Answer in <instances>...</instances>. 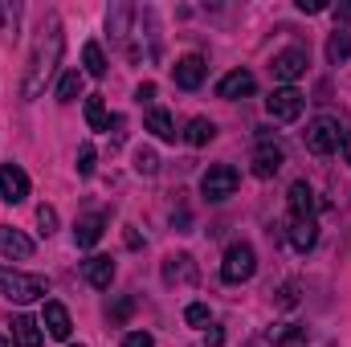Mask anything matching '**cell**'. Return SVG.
<instances>
[{"instance_id":"obj_1","label":"cell","mask_w":351,"mask_h":347,"mask_svg":"<svg viewBox=\"0 0 351 347\" xmlns=\"http://www.w3.org/2000/svg\"><path fill=\"white\" fill-rule=\"evenodd\" d=\"M62 49H66L62 21H58V16H49V21L41 25V37H37V45H33V58H29V74H25V82H21V98H25V102L41 98V90L49 86V78L58 74Z\"/></svg>"},{"instance_id":"obj_2","label":"cell","mask_w":351,"mask_h":347,"mask_svg":"<svg viewBox=\"0 0 351 347\" xmlns=\"http://www.w3.org/2000/svg\"><path fill=\"white\" fill-rule=\"evenodd\" d=\"M45 290H49V282L41 274H25V270H12L0 261V294L8 302H37Z\"/></svg>"},{"instance_id":"obj_3","label":"cell","mask_w":351,"mask_h":347,"mask_svg":"<svg viewBox=\"0 0 351 347\" xmlns=\"http://www.w3.org/2000/svg\"><path fill=\"white\" fill-rule=\"evenodd\" d=\"M302 139H306V152H315V156H331V152L343 147V131H339V123L331 115L311 119L306 131H302Z\"/></svg>"},{"instance_id":"obj_4","label":"cell","mask_w":351,"mask_h":347,"mask_svg":"<svg viewBox=\"0 0 351 347\" xmlns=\"http://www.w3.org/2000/svg\"><path fill=\"white\" fill-rule=\"evenodd\" d=\"M254 270H258V254H254V246H250V241H233V246L225 250L221 278H225L229 286H241V282H250V278H254Z\"/></svg>"},{"instance_id":"obj_5","label":"cell","mask_w":351,"mask_h":347,"mask_svg":"<svg viewBox=\"0 0 351 347\" xmlns=\"http://www.w3.org/2000/svg\"><path fill=\"white\" fill-rule=\"evenodd\" d=\"M282 164H286V147L269 131H258V143H254V176L258 180H269V176L282 172Z\"/></svg>"},{"instance_id":"obj_6","label":"cell","mask_w":351,"mask_h":347,"mask_svg":"<svg viewBox=\"0 0 351 347\" xmlns=\"http://www.w3.org/2000/svg\"><path fill=\"white\" fill-rule=\"evenodd\" d=\"M237 184H241V176L233 164H213L208 172L200 176V192L208 196V200H229L233 192H237Z\"/></svg>"},{"instance_id":"obj_7","label":"cell","mask_w":351,"mask_h":347,"mask_svg":"<svg viewBox=\"0 0 351 347\" xmlns=\"http://www.w3.org/2000/svg\"><path fill=\"white\" fill-rule=\"evenodd\" d=\"M302 106H306V94L294 86H278L269 98H265V110L278 119V123H294V119H302Z\"/></svg>"},{"instance_id":"obj_8","label":"cell","mask_w":351,"mask_h":347,"mask_svg":"<svg viewBox=\"0 0 351 347\" xmlns=\"http://www.w3.org/2000/svg\"><path fill=\"white\" fill-rule=\"evenodd\" d=\"M306 66H311V58H306V49L302 45H290V49H282L278 58H274V78L282 82V86H290V82H298L302 74H306Z\"/></svg>"},{"instance_id":"obj_9","label":"cell","mask_w":351,"mask_h":347,"mask_svg":"<svg viewBox=\"0 0 351 347\" xmlns=\"http://www.w3.org/2000/svg\"><path fill=\"white\" fill-rule=\"evenodd\" d=\"M286 237H290V246H294L298 254H311V250L319 246V217H290Z\"/></svg>"},{"instance_id":"obj_10","label":"cell","mask_w":351,"mask_h":347,"mask_svg":"<svg viewBox=\"0 0 351 347\" xmlns=\"http://www.w3.org/2000/svg\"><path fill=\"white\" fill-rule=\"evenodd\" d=\"M204 74H208V66H204L200 53H184V58L172 66V78H176L180 90H196L200 82H204Z\"/></svg>"},{"instance_id":"obj_11","label":"cell","mask_w":351,"mask_h":347,"mask_svg":"<svg viewBox=\"0 0 351 347\" xmlns=\"http://www.w3.org/2000/svg\"><path fill=\"white\" fill-rule=\"evenodd\" d=\"M0 196L8 200V204H21L25 196H29V176L21 164H4L0 168Z\"/></svg>"},{"instance_id":"obj_12","label":"cell","mask_w":351,"mask_h":347,"mask_svg":"<svg viewBox=\"0 0 351 347\" xmlns=\"http://www.w3.org/2000/svg\"><path fill=\"white\" fill-rule=\"evenodd\" d=\"M164 282L168 286H192L196 282V261H192V254H168L164 258Z\"/></svg>"},{"instance_id":"obj_13","label":"cell","mask_w":351,"mask_h":347,"mask_svg":"<svg viewBox=\"0 0 351 347\" xmlns=\"http://www.w3.org/2000/svg\"><path fill=\"white\" fill-rule=\"evenodd\" d=\"M82 278H86L94 290H110V282H114V258H106V254L86 258L82 261Z\"/></svg>"},{"instance_id":"obj_14","label":"cell","mask_w":351,"mask_h":347,"mask_svg":"<svg viewBox=\"0 0 351 347\" xmlns=\"http://www.w3.org/2000/svg\"><path fill=\"white\" fill-rule=\"evenodd\" d=\"M254 86H258V78L250 74V70H233V74H225L221 82H217V98H245V94H254Z\"/></svg>"},{"instance_id":"obj_15","label":"cell","mask_w":351,"mask_h":347,"mask_svg":"<svg viewBox=\"0 0 351 347\" xmlns=\"http://www.w3.org/2000/svg\"><path fill=\"white\" fill-rule=\"evenodd\" d=\"M0 254L12 261H25L33 258V241L21 233V229H12V225H0Z\"/></svg>"},{"instance_id":"obj_16","label":"cell","mask_w":351,"mask_h":347,"mask_svg":"<svg viewBox=\"0 0 351 347\" xmlns=\"http://www.w3.org/2000/svg\"><path fill=\"white\" fill-rule=\"evenodd\" d=\"M102 229H106V217H102V213H90V217H82V221L74 225V246H78V250L98 246V241H102Z\"/></svg>"},{"instance_id":"obj_17","label":"cell","mask_w":351,"mask_h":347,"mask_svg":"<svg viewBox=\"0 0 351 347\" xmlns=\"http://www.w3.org/2000/svg\"><path fill=\"white\" fill-rule=\"evenodd\" d=\"M41 323H45V331H49L53 339H70V331H74V323H70V311H66L62 302H45V315H41Z\"/></svg>"},{"instance_id":"obj_18","label":"cell","mask_w":351,"mask_h":347,"mask_svg":"<svg viewBox=\"0 0 351 347\" xmlns=\"http://www.w3.org/2000/svg\"><path fill=\"white\" fill-rule=\"evenodd\" d=\"M315 192H311V184L306 180H294L290 184V217H315Z\"/></svg>"},{"instance_id":"obj_19","label":"cell","mask_w":351,"mask_h":347,"mask_svg":"<svg viewBox=\"0 0 351 347\" xmlns=\"http://www.w3.org/2000/svg\"><path fill=\"white\" fill-rule=\"evenodd\" d=\"M41 339H45V331L37 327V319H29V315L12 319V344L16 347H41Z\"/></svg>"},{"instance_id":"obj_20","label":"cell","mask_w":351,"mask_h":347,"mask_svg":"<svg viewBox=\"0 0 351 347\" xmlns=\"http://www.w3.org/2000/svg\"><path fill=\"white\" fill-rule=\"evenodd\" d=\"M131 16H135V4H127V0L110 4V8H106V29H110V37H127V33H131Z\"/></svg>"},{"instance_id":"obj_21","label":"cell","mask_w":351,"mask_h":347,"mask_svg":"<svg viewBox=\"0 0 351 347\" xmlns=\"http://www.w3.org/2000/svg\"><path fill=\"white\" fill-rule=\"evenodd\" d=\"M147 131H152L156 139H164V143H176V135H180V131H176V119L164 106H152V110H147Z\"/></svg>"},{"instance_id":"obj_22","label":"cell","mask_w":351,"mask_h":347,"mask_svg":"<svg viewBox=\"0 0 351 347\" xmlns=\"http://www.w3.org/2000/svg\"><path fill=\"white\" fill-rule=\"evenodd\" d=\"M184 139H188L192 147H204V143H213V139H217V123H213V119H204V115H196V119L188 123Z\"/></svg>"},{"instance_id":"obj_23","label":"cell","mask_w":351,"mask_h":347,"mask_svg":"<svg viewBox=\"0 0 351 347\" xmlns=\"http://www.w3.org/2000/svg\"><path fill=\"white\" fill-rule=\"evenodd\" d=\"M327 62H331V66L351 62V33L348 29H335V33L327 37Z\"/></svg>"},{"instance_id":"obj_24","label":"cell","mask_w":351,"mask_h":347,"mask_svg":"<svg viewBox=\"0 0 351 347\" xmlns=\"http://www.w3.org/2000/svg\"><path fill=\"white\" fill-rule=\"evenodd\" d=\"M82 66H86L90 78H102V74H106V53H102L98 41H86V49H82Z\"/></svg>"},{"instance_id":"obj_25","label":"cell","mask_w":351,"mask_h":347,"mask_svg":"<svg viewBox=\"0 0 351 347\" xmlns=\"http://www.w3.org/2000/svg\"><path fill=\"white\" fill-rule=\"evenodd\" d=\"M78 98H82V74L66 70L62 82H58V102H78Z\"/></svg>"},{"instance_id":"obj_26","label":"cell","mask_w":351,"mask_h":347,"mask_svg":"<svg viewBox=\"0 0 351 347\" xmlns=\"http://www.w3.org/2000/svg\"><path fill=\"white\" fill-rule=\"evenodd\" d=\"M86 123H90V131H106V106H102V94H90L86 98Z\"/></svg>"},{"instance_id":"obj_27","label":"cell","mask_w":351,"mask_h":347,"mask_svg":"<svg viewBox=\"0 0 351 347\" xmlns=\"http://www.w3.org/2000/svg\"><path fill=\"white\" fill-rule=\"evenodd\" d=\"M0 29L8 33V37H16V29H21V4L12 0V4H0Z\"/></svg>"},{"instance_id":"obj_28","label":"cell","mask_w":351,"mask_h":347,"mask_svg":"<svg viewBox=\"0 0 351 347\" xmlns=\"http://www.w3.org/2000/svg\"><path fill=\"white\" fill-rule=\"evenodd\" d=\"M135 172L139 176H156L160 172V156H156L152 147H139V152H135Z\"/></svg>"},{"instance_id":"obj_29","label":"cell","mask_w":351,"mask_h":347,"mask_svg":"<svg viewBox=\"0 0 351 347\" xmlns=\"http://www.w3.org/2000/svg\"><path fill=\"white\" fill-rule=\"evenodd\" d=\"M37 233L41 237H53L58 233V208H49V204L37 208Z\"/></svg>"},{"instance_id":"obj_30","label":"cell","mask_w":351,"mask_h":347,"mask_svg":"<svg viewBox=\"0 0 351 347\" xmlns=\"http://www.w3.org/2000/svg\"><path fill=\"white\" fill-rule=\"evenodd\" d=\"M184 319H188V327H204V331H208V323H213V315H208V307H204V302H188Z\"/></svg>"},{"instance_id":"obj_31","label":"cell","mask_w":351,"mask_h":347,"mask_svg":"<svg viewBox=\"0 0 351 347\" xmlns=\"http://www.w3.org/2000/svg\"><path fill=\"white\" fill-rule=\"evenodd\" d=\"M274 344L278 347H306V327H286V331L274 335Z\"/></svg>"},{"instance_id":"obj_32","label":"cell","mask_w":351,"mask_h":347,"mask_svg":"<svg viewBox=\"0 0 351 347\" xmlns=\"http://www.w3.org/2000/svg\"><path fill=\"white\" fill-rule=\"evenodd\" d=\"M131 311H135V298H123V302H114V307H110L106 315H110V323H123V319H127Z\"/></svg>"},{"instance_id":"obj_33","label":"cell","mask_w":351,"mask_h":347,"mask_svg":"<svg viewBox=\"0 0 351 347\" xmlns=\"http://www.w3.org/2000/svg\"><path fill=\"white\" fill-rule=\"evenodd\" d=\"M78 172H82V176L94 172V147H90V143H82V147H78Z\"/></svg>"},{"instance_id":"obj_34","label":"cell","mask_w":351,"mask_h":347,"mask_svg":"<svg viewBox=\"0 0 351 347\" xmlns=\"http://www.w3.org/2000/svg\"><path fill=\"white\" fill-rule=\"evenodd\" d=\"M123 347H156V339H152L147 331H131V335L123 339Z\"/></svg>"},{"instance_id":"obj_35","label":"cell","mask_w":351,"mask_h":347,"mask_svg":"<svg viewBox=\"0 0 351 347\" xmlns=\"http://www.w3.org/2000/svg\"><path fill=\"white\" fill-rule=\"evenodd\" d=\"M221 344H225V331L208 323V331H204V347H221Z\"/></svg>"},{"instance_id":"obj_36","label":"cell","mask_w":351,"mask_h":347,"mask_svg":"<svg viewBox=\"0 0 351 347\" xmlns=\"http://www.w3.org/2000/svg\"><path fill=\"white\" fill-rule=\"evenodd\" d=\"M298 302V282H286L282 286V307H294Z\"/></svg>"},{"instance_id":"obj_37","label":"cell","mask_w":351,"mask_h":347,"mask_svg":"<svg viewBox=\"0 0 351 347\" xmlns=\"http://www.w3.org/2000/svg\"><path fill=\"white\" fill-rule=\"evenodd\" d=\"M123 127H127V119H123V115H114V119H110V123H106V131H110V135H114V143H119V139H123Z\"/></svg>"},{"instance_id":"obj_38","label":"cell","mask_w":351,"mask_h":347,"mask_svg":"<svg viewBox=\"0 0 351 347\" xmlns=\"http://www.w3.org/2000/svg\"><path fill=\"white\" fill-rule=\"evenodd\" d=\"M135 98H139V102H152V98H156V82H143V86L135 90Z\"/></svg>"},{"instance_id":"obj_39","label":"cell","mask_w":351,"mask_h":347,"mask_svg":"<svg viewBox=\"0 0 351 347\" xmlns=\"http://www.w3.org/2000/svg\"><path fill=\"white\" fill-rule=\"evenodd\" d=\"M298 8H302V12H323L327 4H323V0H298Z\"/></svg>"},{"instance_id":"obj_40","label":"cell","mask_w":351,"mask_h":347,"mask_svg":"<svg viewBox=\"0 0 351 347\" xmlns=\"http://www.w3.org/2000/svg\"><path fill=\"white\" fill-rule=\"evenodd\" d=\"M331 12H335V21H351V4H335Z\"/></svg>"},{"instance_id":"obj_41","label":"cell","mask_w":351,"mask_h":347,"mask_svg":"<svg viewBox=\"0 0 351 347\" xmlns=\"http://www.w3.org/2000/svg\"><path fill=\"white\" fill-rule=\"evenodd\" d=\"M343 160L351 164V131H343Z\"/></svg>"},{"instance_id":"obj_42","label":"cell","mask_w":351,"mask_h":347,"mask_svg":"<svg viewBox=\"0 0 351 347\" xmlns=\"http://www.w3.org/2000/svg\"><path fill=\"white\" fill-rule=\"evenodd\" d=\"M0 347H12V339H4V335H0Z\"/></svg>"},{"instance_id":"obj_43","label":"cell","mask_w":351,"mask_h":347,"mask_svg":"<svg viewBox=\"0 0 351 347\" xmlns=\"http://www.w3.org/2000/svg\"><path fill=\"white\" fill-rule=\"evenodd\" d=\"M66 347H86V344H66Z\"/></svg>"}]
</instances>
